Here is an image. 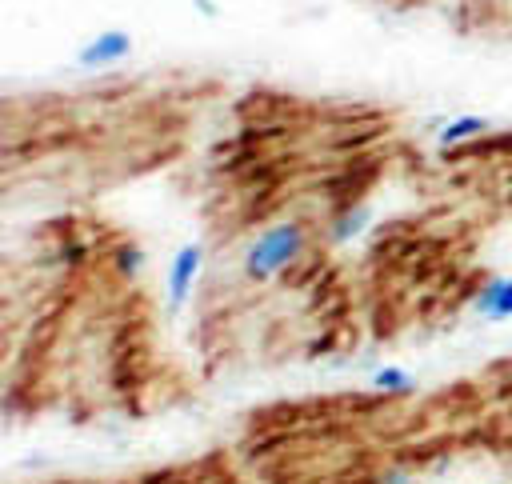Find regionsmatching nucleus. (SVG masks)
Here are the masks:
<instances>
[{
	"instance_id": "nucleus-9",
	"label": "nucleus",
	"mask_w": 512,
	"mask_h": 484,
	"mask_svg": "<svg viewBox=\"0 0 512 484\" xmlns=\"http://www.w3.org/2000/svg\"><path fill=\"white\" fill-rule=\"evenodd\" d=\"M376 484H412V476H408V472H396V468H392V472H384V476H380Z\"/></svg>"
},
{
	"instance_id": "nucleus-1",
	"label": "nucleus",
	"mask_w": 512,
	"mask_h": 484,
	"mask_svg": "<svg viewBox=\"0 0 512 484\" xmlns=\"http://www.w3.org/2000/svg\"><path fill=\"white\" fill-rule=\"evenodd\" d=\"M308 248V224L304 220H276L268 224L260 236L248 240L244 256H240V272L252 284H268L276 276H284Z\"/></svg>"
},
{
	"instance_id": "nucleus-4",
	"label": "nucleus",
	"mask_w": 512,
	"mask_h": 484,
	"mask_svg": "<svg viewBox=\"0 0 512 484\" xmlns=\"http://www.w3.org/2000/svg\"><path fill=\"white\" fill-rule=\"evenodd\" d=\"M472 316L488 320V324H500V320H512V276H492L476 288L472 296Z\"/></svg>"
},
{
	"instance_id": "nucleus-7",
	"label": "nucleus",
	"mask_w": 512,
	"mask_h": 484,
	"mask_svg": "<svg viewBox=\"0 0 512 484\" xmlns=\"http://www.w3.org/2000/svg\"><path fill=\"white\" fill-rule=\"evenodd\" d=\"M372 388H376L380 396H412L416 376H412L408 368H400V364H384V368H376Z\"/></svg>"
},
{
	"instance_id": "nucleus-8",
	"label": "nucleus",
	"mask_w": 512,
	"mask_h": 484,
	"mask_svg": "<svg viewBox=\"0 0 512 484\" xmlns=\"http://www.w3.org/2000/svg\"><path fill=\"white\" fill-rule=\"evenodd\" d=\"M144 264H148V256H144V248L132 244V240H124V244L112 252V268H116V276H120L124 284H136L140 272H144Z\"/></svg>"
},
{
	"instance_id": "nucleus-6",
	"label": "nucleus",
	"mask_w": 512,
	"mask_h": 484,
	"mask_svg": "<svg viewBox=\"0 0 512 484\" xmlns=\"http://www.w3.org/2000/svg\"><path fill=\"white\" fill-rule=\"evenodd\" d=\"M368 220H372V208H368V204H352V208H344V212L332 220L328 240H332V244H348V240H356V236L368 228Z\"/></svg>"
},
{
	"instance_id": "nucleus-3",
	"label": "nucleus",
	"mask_w": 512,
	"mask_h": 484,
	"mask_svg": "<svg viewBox=\"0 0 512 484\" xmlns=\"http://www.w3.org/2000/svg\"><path fill=\"white\" fill-rule=\"evenodd\" d=\"M128 52H132V36L124 28H108V32H96L76 52V64L80 68H108V64H120Z\"/></svg>"
},
{
	"instance_id": "nucleus-2",
	"label": "nucleus",
	"mask_w": 512,
	"mask_h": 484,
	"mask_svg": "<svg viewBox=\"0 0 512 484\" xmlns=\"http://www.w3.org/2000/svg\"><path fill=\"white\" fill-rule=\"evenodd\" d=\"M204 268V248L200 244H180L172 264H168V284H164V300H168V312H180L196 288V276Z\"/></svg>"
},
{
	"instance_id": "nucleus-5",
	"label": "nucleus",
	"mask_w": 512,
	"mask_h": 484,
	"mask_svg": "<svg viewBox=\"0 0 512 484\" xmlns=\"http://www.w3.org/2000/svg\"><path fill=\"white\" fill-rule=\"evenodd\" d=\"M484 132H492V120L468 112V116H456V120H448L444 128H436V148H460V144L480 140Z\"/></svg>"
}]
</instances>
